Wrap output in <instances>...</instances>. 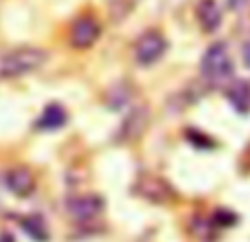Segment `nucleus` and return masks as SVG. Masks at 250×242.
<instances>
[{
  "mask_svg": "<svg viewBox=\"0 0 250 242\" xmlns=\"http://www.w3.org/2000/svg\"><path fill=\"white\" fill-rule=\"evenodd\" d=\"M246 2H248V0H229V4H230L233 9H242Z\"/></svg>",
  "mask_w": 250,
  "mask_h": 242,
  "instance_id": "15",
  "label": "nucleus"
},
{
  "mask_svg": "<svg viewBox=\"0 0 250 242\" xmlns=\"http://www.w3.org/2000/svg\"><path fill=\"white\" fill-rule=\"evenodd\" d=\"M46 60H48V53L40 47L4 48V51H0V82L33 73Z\"/></svg>",
  "mask_w": 250,
  "mask_h": 242,
  "instance_id": "1",
  "label": "nucleus"
},
{
  "mask_svg": "<svg viewBox=\"0 0 250 242\" xmlns=\"http://www.w3.org/2000/svg\"><path fill=\"white\" fill-rule=\"evenodd\" d=\"M167 51V40L160 31H147L134 44V57L141 66H151Z\"/></svg>",
  "mask_w": 250,
  "mask_h": 242,
  "instance_id": "3",
  "label": "nucleus"
},
{
  "mask_svg": "<svg viewBox=\"0 0 250 242\" xmlns=\"http://www.w3.org/2000/svg\"><path fill=\"white\" fill-rule=\"evenodd\" d=\"M0 242H13V240H11V236H9V234H2V238H0Z\"/></svg>",
  "mask_w": 250,
  "mask_h": 242,
  "instance_id": "16",
  "label": "nucleus"
},
{
  "mask_svg": "<svg viewBox=\"0 0 250 242\" xmlns=\"http://www.w3.org/2000/svg\"><path fill=\"white\" fill-rule=\"evenodd\" d=\"M134 93H136V91H134V86L129 82H121V84H117V86H112L108 91V104H110V108L123 110L125 106H129Z\"/></svg>",
  "mask_w": 250,
  "mask_h": 242,
  "instance_id": "12",
  "label": "nucleus"
},
{
  "mask_svg": "<svg viewBox=\"0 0 250 242\" xmlns=\"http://www.w3.org/2000/svg\"><path fill=\"white\" fill-rule=\"evenodd\" d=\"M244 64L250 69V40L246 42V47H244Z\"/></svg>",
  "mask_w": 250,
  "mask_h": 242,
  "instance_id": "14",
  "label": "nucleus"
},
{
  "mask_svg": "<svg viewBox=\"0 0 250 242\" xmlns=\"http://www.w3.org/2000/svg\"><path fill=\"white\" fill-rule=\"evenodd\" d=\"M226 99H229V104L239 115H248L250 113V82L235 79L229 86V91H226Z\"/></svg>",
  "mask_w": 250,
  "mask_h": 242,
  "instance_id": "11",
  "label": "nucleus"
},
{
  "mask_svg": "<svg viewBox=\"0 0 250 242\" xmlns=\"http://www.w3.org/2000/svg\"><path fill=\"white\" fill-rule=\"evenodd\" d=\"M4 187H7L13 196L24 198V196L33 194L35 176L29 168H24V165H16V168H11V169L4 172Z\"/></svg>",
  "mask_w": 250,
  "mask_h": 242,
  "instance_id": "8",
  "label": "nucleus"
},
{
  "mask_svg": "<svg viewBox=\"0 0 250 242\" xmlns=\"http://www.w3.org/2000/svg\"><path fill=\"white\" fill-rule=\"evenodd\" d=\"M195 18H198V24L202 26V31L213 33L222 24V9L215 0H200L195 7Z\"/></svg>",
  "mask_w": 250,
  "mask_h": 242,
  "instance_id": "9",
  "label": "nucleus"
},
{
  "mask_svg": "<svg viewBox=\"0 0 250 242\" xmlns=\"http://www.w3.org/2000/svg\"><path fill=\"white\" fill-rule=\"evenodd\" d=\"M202 75L204 79H208L213 84L229 82L233 77V57H230V51L226 48V44L217 42L207 48V53L202 57Z\"/></svg>",
  "mask_w": 250,
  "mask_h": 242,
  "instance_id": "2",
  "label": "nucleus"
},
{
  "mask_svg": "<svg viewBox=\"0 0 250 242\" xmlns=\"http://www.w3.org/2000/svg\"><path fill=\"white\" fill-rule=\"evenodd\" d=\"M66 212L79 222L95 220V218L104 212V200H101V196H95V194L73 196V198L66 203Z\"/></svg>",
  "mask_w": 250,
  "mask_h": 242,
  "instance_id": "7",
  "label": "nucleus"
},
{
  "mask_svg": "<svg viewBox=\"0 0 250 242\" xmlns=\"http://www.w3.org/2000/svg\"><path fill=\"white\" fill-rule=\"evenodd\" d=\"M101 24L95 16H82L70 26V44L75 48H90L99 40Z\"/></svg>",
  "mask_w": 250,
  "mask_h": 242,
  "instance_id": "5",
  "label": "nucleus"
},
{
  "mask_svg": "<svg viewBox=\"0 0 250 242\" xmlns=\"http://www.w3.org/2000/svg\"><path fill=\"white\" fill-rule=\"evenodd\" d=\"M149 108L147 106H136V108H132L127 115H125L121 128H119V141H136L138 137H143V132L147 130V125H149Z\"/></svg>",
  "mask_w": 250,
  "mask_h": 242,
  "instance_id": "6",
  "label": "nucleus"
},
{
  "mask_svg": "<svg viewBox=\"0 0 250 242\" xmlns=\"http://www.w3.org/2000/svg\"><path fill=\"white\" fill-rule=\"evenodd\" d=\"M22 229H24L26 234H29L33 240L44 242V240L48 238V231H46V227H44V222L40 220L38 216H26L24 220H22Z\"/></svg>",
  "mask_w": 250,
  "mask_h": 242,
  "instance_id": "13",
  "label": "nucleus"
},
{
  "mask_svg": "<svg viewBox=\"0 0 250 242\" xmlns=\"http://www.w3.org/2000/svg\"><path fill=\"white\" fill-rule=\"evenodd\" d=\"M136 194L143 196L149 203H169L173 198V190L165 178L156 176V174H143L136 181Z\"/></svg>",
  "mask_w": 250,
  "mask_h": 242,
  "instance_id": "4",
  "label": "nucleus"
},
{
  "mask_svg": "<svg viewBox=\"0 0 250 242\" xmlns=\"http://www.w3.org/2000/svg\"><path fill=\"white\" fill-rule=\"evenodd\" d=\"M66 121H68V115H66L64 106L60 104H48L46 108L42 110V115H40L38 123H35V128H40L42 132H55V130L64 128Z\"/></svg>",
  "mask_w": 250,
  "mask_h": 242,
  "instance_id": "10",
  "label": "nucleus"
}]
</instances>
